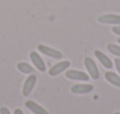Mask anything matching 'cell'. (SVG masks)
Wrapping results in <instances>:
<instances>
[{"mask_svg":"<svg viewBox=\"0 0 120 114\" xmlns=\"http://www.w3.org/2000/svg\"><path fill=\"white\" fill-rule=\"evenodd\" d=\"M114 65H115V68H116L118 73L120 74V58H116V59L114 60Z\"/></svg>","mask_w":120,"mask_h":114,"instance_id":"obj_15","label":"cell"},{"mask_svg":"<svg viewBox=\"0 0 120 114\" xmlns=\"http://www.w3.org/2000/svg\"><path fill=\"white\" fill-rule=\"evenodd\" d=\"M99 22L101 24H111V25H120V15L118 14H105L99 17Z\"/></svg>","mask_w":120,"mask_h":114,"instance_id":"obj_8","label":"cell"},{"mask_svg":"<svg viewBox=\"0 0 120 114\" xmlns=\"http://www.w3.org/2000/svg\"><path fill=\"white\" fill-rule=\"evenodd\" d=\"M85 67L90 74V77L94 80H98L99 77H100V73H99V70L94 63V60L92 58H90V56H87V58H85Z\"/></svg>","mask_w":120,"mask_h":114,"instance_id":"obj_2","label":"cell"},{"mask_svg":"<svg viewBox=\"0 0 120 114\" xmlns=\"http://www.w3.org/2000/svg\"><path fill=\"white\" fill-rule=\"evenodd\" d=\"M13 114H24V113H22V110L20 108H15V110H14Z\"/></svg>","mask_w":120,"mask_h":114,"instance_id":"obj_17","label":"cell"},{"mask_svg":"<svg viewBox=\"0 0 120 114\" xmlns=\"http://www.w3.org/2000/svg\"><path fill=\"white\" fill-rule=\"evenodd\" d=\"M30 58H31L33 65L37 67L38 71H40V72H45L46 71V65H45L44 60L41 59V56L37 52H31L30 53Z\"/></svg>","mask_w":120,"mask_h":114,"instance_id":"obj_6","label":"cell"},{"mask_svg":"<svg viewBox=\"0 0 120 114\" xmlns=\"http://www.w3.org/2000/svg\"><path fill=\"white\" fill-rule=\"evenodd\" d=\"M94 55H95V58H98V60L100 61V64L105 67V68H112L113 67V63L112 60L108 58V56L106 54H104L101 51H94Z\"/></svg>","mask_w":120,"mask_h":114,"instance_id":"obj_9","label":"cell"},{"mask_svg":"<svg viewBox=\"0 0 120 114\" xmlns=\"http://www.w3.org/2000/svg\"><path fill=\"white\" fill-rule=\"evenodd\" d=\"M118 42H119V44H120V39H118Z\"/></svg>","mask_w":120,"mask_h":114,"instance_id":"obj_19","label":"cell"},{"mask_svg":"<svg viewBox=\"0 0 120 114\" xmlns=\"http://www.w3.org/2000/svg\"><path fill=\"white\" fill-rule=\"evenodd\" d=\"M38 49H39L42 54L49 56V58L58 59V60L63 58V53L60 52V51H58V49H55V48H52V47H48V46H46V45H42V44L38 45Z\"/></svg>","mask_w":120,"mask_h":114,"instance_id":"obj_1","label":"cell"},{"mask_svg":"<svg viewBox=\"0 0 120 114\" xmlns=\"http://www.w3.org/2000/svg\"><path fill=\"white\" fill-rule=\"evenodd\" d=\"M112 32H113L114 34H116V35L120 37V25H115V26L112 28Z\"/></svg>","mask_w":120,"mask_h":114,"instance_id":"obj_14","label":"cell"},{"mask_svg":"<svg viewBox=\"0 0 120 114\" xmlns=\"http://www.w3.org/2000/svg\"><path fill=\"white\" fill-rule=\"evenodd\" d=\"M17 68L21 73H25V74H33V72H34V68L31 65H28L27 63H19L17 65Z\"/></svg>","mask_w":120,"mask_h":114,"instance_id":"obj_12","label":"cell"},{"mask_svg":"<svg viewBox=\"0 0 120 114\" xmlns=\"http://www.w3.org/2000/svg\"><path fill=\"white\" fill-rule=\"evenodd\" d=\"M0 114H11V112H10L8 108H6V107H1V108H0Z\"/></svg>","mask_w":120,"mask_h":114,"instance_id":"obj_16","label":"cell"},{"mask_svg":"<svg viewBox=\"0 0 120 114\" xmlns=\"http://www.w3.org/2000/svg\"><path fill=\"white\" fill-rule=\"evenodd\" d=\"M25 106H26L31 112H33L34 114H48V112H47L44 107H41L40 105H38L37 102H34V101H32V100H27V101L25 102Z\"/></svg>","mask_w":120,"mask_h":114,"instance_id":"obj_10","label":"cell"},{"mask_svg":"<svg viewBox=\"0 0 120 114\" xmlns=\"http://www.w3.org/2000/svg\"><path fill=\"white\" fill-rule=\"evenodd\" d=\"M70 61H60V63H58V64H55V65H53L51 68H49V71H48V74L51 75V77H56V75H59L60 73H63V72H65L68 67H70Z\"/></svg>","mask_w":120,"mask_h":114,"instance_id":"obj_4","label":"cell"},{"mask_svg":"<svg viewBox=\"0 0 120 114\" xmlns=\"http://www.w3.org/2000/svg\"><path fill=\"white\" fill-rule=\"evenodd\" d=\"M105 79L109 84H112L113 86L120 88V75H118V74H115L113 72H106L105 73Z\"/></svg>","mask_w":120,"mask_h":114,"instance_id":"obj_11","label":"cell"},{"mask_svg":"<svg viewBox=\"0 0 120 114\" xmlns=\"http://www.w3.org/2000/svg\"><path fill=\"white\" fill-rule=\"evenodd\" d=\"M107 49H108L112 54L116 55L118 58H120V46H119V45H115V44H108V45H107Z\"/></svg>","mask_w":120,"mask_h":114,"instance_id":"obj_13","label":"cell"},{"mask_svg":"<svg viewBox=\"0 0 120 114\" xmlns=\"http://www.w3.org/2000/svg\"><path fill=\"white\" fill-rule=\"evenodd\" d=\"M93 91V86L90 84H78L71 87V92L74 94H87Z\"/></svg>","mask_w":120,"mask_h":114,"instance_id":"obj_7","label":"cell"},{"mask_svg":"<svg viewBox=\"0 0 120 114\" xmlns=\"http://www.w3.org/2000/svg\"><path fill=\"white\" fill-rule=\"evenodd\" d=\"M65 77L67 79H71V80H78V81H87L90 79V77L81 72V71H75V70H70L66 72Z\"/></svg>","mask_w":120,"mask_h":114,"instance_id":"obj_5","label":"cell"},{"mask_svg":"<svg viewBox=\"0 0 120 114\" xmlns=\"http://www.w3.org/2000/svg\"><path fill=\"white\" fill-rule=\"evenodd\" d=\"M114 114H120V112H115V113H114Z\"/></svg>","mask_w":120,"mask_h":114,"instance_id":"obj_18","label":"cell"},{"mask_svg":"<svg viewBox=\"0 0 120 114\" xmlns=\"http://www.w3.org/2000/svg\"><path fill=\"white\" fill-rule=\"evenodd\" d=\"M37 81H38V78H37L35 74H31V75L27 77V79L25 80V84L22 86V95L24 96H28L32 93Z\"/></svg>","mask_w":120,"mask_h":114,"instance_id":"obj_3","label":"cell"}]
</instances>
